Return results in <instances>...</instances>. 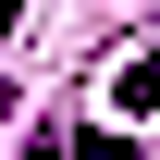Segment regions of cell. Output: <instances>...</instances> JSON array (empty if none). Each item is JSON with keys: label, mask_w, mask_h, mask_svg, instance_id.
<instances>
[{"label": "cell", "mask_w": 160, "mask_h": 160, "mask_svg": "<svg viewBox=\"0 0 160 160\" xmlns=\"http://www.w3.org/2000/svg\"><path fill=\"white\" fill-rule=\"evenodd\" d=\"M111 111H160V49H136V62L111 74Z\"/></svg>", "instance_id": "cell-1"}]
</instances>
